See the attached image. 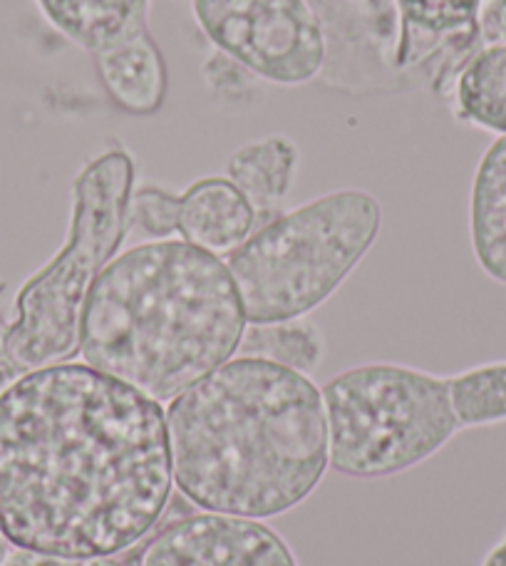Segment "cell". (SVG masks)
<instances>
[{
  "mask_svg": "<svg viewBox=\"0 0 506 566\" xmlns=\"http://www.w3.org/2000/svg\"><path fill=\"white\" fill-rule=\"evenodd\" d=\"M6 291V283H0V293ZM6 333H8V321L0 316V392H3L6 388L13 386V382L25 376L23 370H20L13 360H10L8 350H6Z\"/></svg>",
  "mask_w": 506,
  "mask_h": 566,
  "instance_id": "obj_21",
  "label": "cell"
},
{
  "mask_svg": "<svg viewBox=\"0 0 506 566\" xmlns=\"http://www.w3.org/2000/svg\"><path fill=\"white\" fill-rule=\"evenodd\" d=\"M179 229V197L159 187H141L129 201L127 231L151 241H165Z\"/></svg>",
  "mask_w": 506,
  "mask_h": 566,
  "instance_id": "obj_18",
  "label": "cell"
},
{
  "mask_svg": "<svg viewBox=\"0 0 506 566\" xmlns=\"http://www.w3.org/2000/svg\"><path fill=\"white\" fill-rule=\"evenodd\" d=\"M239 356L271 360L276 366L310 373L326 356V340L316 323L306 318L278 323H249L239 343Z\"/></svg>",
  "mask_w": 506,
  "mask_h": 566,
  "instance_id": "obj_16",
  "label": "cell"
},
{
  "mask_svg": "<svg viewBox=\"0 0 506 566\" xmlns=\"http://www.w3.org/2000/svg\"><path fill=\"white\" fill-rule=\"evenodd\" d=\"M246 326L226 261L185 239L147 241L95 281L80 353L87 366L169 402L234 358Z\"/></svg>",
  "mask_w": 506,
  "mask_h": 566,
  "instance_id": "obj_3",
  "label": "cell"
},
{
  "mask_svg": "<svg viewBox=\"0 0 506 566\" xmlns=\"http://www.w3.org/2000/svg\"><path fill=\"white\" fill-rule=\"evenodd\" d=\"M479 40L484 48L506 43V0H482Z\"/></svg>",
  "mask_w": 506,
  "mask_h": 566,
  "instance_id": "obj_20",
  "label": "cell"
},
{
  "mask_svg": "<svg viewBox=\"0 0 506 566\" xmlns=\"http://www.w3.org/2000/svg\"><path fill=\"white\" fill-rule=\"evenodd\" d=\"M40 13L89 57L149 33L151 0H35Z\"/></svg>",
  "mask_w": 506,
  "mask_h": 566,
  "instance_id": "obj_11",
  "label": "cell"
},
{
  "mask_svg": "<svg viewBox=\"0 0 506 566\" xmlns=\"http://www.w3.org/2000/svg\"><path fill=\"white\" fill-rule=\"evenodd\" d=\"M8 552H10V544L3 539V537H0V564H3L6 562V557H8Z\"/></svg>",
  "mask_w": 506,
  "mask_h": 566,
  "instance_id": "obj_23",
  "label": "cell"
},
{
  "mask_svg": "<svg viewBox=\"0 0 506 566\" xmlns=\"http://www.w3.org/2000/svg\"><path fill=\"white\" fill-rule=\"evenodd\" d=\"M253 227L256 211L229 177H204L179 197L177 234L211 254H231Z\"/></svg>",
  "mask_w": 506,
  "mask_h": 566,
  "instance_id": "obj_10",
  "label": "cell"
},
{
  "mask_svg": "<svg viewBox=\"0 0 506 566\" xmlns=\"http://www.w3.org/2000/svg\"><path fill=\"white\" fill-rule=\"evenodd\" d=\"M482 566H506V539L499 544L497 549H492V554L484 559Z\"/></svg>",
  "mask_w": 506,
  "mask_h": 566,
  "instance_id": "obj_22",
  "label": "cell"
},
{
  "mask_svg": "<svg viewBox=\"0 0 506 566\" xmlns=\"http://www.w3.org/2000/svg\"><path fill=\"white\" fill-rule=\"evenodd\" d=\"M326 60L320 80L352 95L408 90L400 73V13L394 0H308Z\"/></svg>",
  "mask_w": 506,
  "mask_h": 566,
  "instance_id": "obj_8",
  "label": "cell"
},
{
  "mask_svg": "<svg viewBox=\"0 0 506 566\" xmlns=\"http://www.w3.org/2000/svg\"><path fill=\"white\" fill-rule=\"evenodd\" d=\"M470 234L479 269L506 286V135L492 142L474 171Z\"/></svg>",
  "mask_w": 506,
  "mask_h": 566,
  "instance_id": "obj_13",
  "label": "cell"
},
{
  "mask_svg": "<svg viewBox=\"0 0 506 566\" xmlns=\"http://www.w3.org/2000/svg\"><path fill=\"white\" fill-rule=\"evenodd\" d=\"M298 147L283 135H271L239 147L226 165V177L249 199L259 217H271L288 197L298 169Z\"/></svg>",
  "mask_w": 506,
  "mask_h": 566,
  "instance_id": "obj_14",
  "label": "cell"
},
{
  "mask_svg": "<svg viewBox=\"0 0 506 566\" xmlns=\"http://www.w3.org/2000/svg\"><path fill=\"white\" fill-rule=\"evenodd\" d=\"M382 229L366 189H338L268 219L226 259L249 323L306 318L358 269Z\"/></svg>",
  "mask_w": 506,
  "mask_h": 566,
  "instance_id": "obj_5",
  "label": "cell"
},
{
  "mask_svg": "<svg viewBox=\"0 0 506 566\" xmlns=\"http://www.w3.org/2000/svg\"><path fill=\"white\" fill-rule=\"evenodd\" d=\"M197 25L221 55L273 85H306L326 60L308 0H191Z\"/></svg>",
  "mask_w": 506,
  "mask_h": 566,
  "instance_id": "obj_7",
  "label": "cell"
},
{
  "mask_svg": "<svg viewBox=\"0 0 506 566\" xmlns=\"http://www.w3.org/2000/svg\"><path fill=\"white\" fill-rule=\"evenodd\" d=\"M452 97L462 123L506 135V43L482 48L460 73Z\"/></svg>",
  "mask_w": 506,
  "mask_h": 566,
  "instance_id": "obj_15",
  "label": "cell"
},
{
  "mask_svg": "<svg viewBox=\"0 0 506 566\" xmlns=\"http://www.w3.org/2000/svg\"><path fill=\"white\" fill-rule=\"evenodd\" d=\"M131 187L135 159L119 145L77 171L67 241L20 286L15 321L8 323L6 350L23 373L67 363L80 353L89 291L127 237Z\"/></svg>",
  "mask_w": 506,
  "mask_h": 566,
  "instance_id": "obj_4",
  "label": "cell"
},
{
  "mask_svg": "<svg viewBox=\"0 0 506 566\" xmlns=\"http://www.w3.org/2000/svg\"><path fill=\"white\" fill-rule=\"evenodd\" d=\"M330 468L378 480L418 468L462 430L450 378L398 363H366L320 388Z\"/></svg>",
  "mask_w": 506,
  "mask_h": 566,
  "instance_id": "obj_6",
  "label": "cell"
},
{
  "mask_svg": "<svg viewBox=\"0 0 506 566\" xmlns=\"http://www.w3.org/2000/svg\"><path fill=\"white\" fill-rule=\"evenodd\" d=\"M167 432L177 490L204 512L281 517L330 468L320 388L261 358H231L169 400Z\"/></svg>",
  "mask_w": 506,
  "mask_h": 566,
  "instance_id": "obj_2",
  "label": "cell"
},
{
  "mask_svg": "<svg viewBox=\"0 0 506 566\" xmlns=\"http://www.w3.org/2000/svg\"><path fill=\"white\" fill-rule=\"evenodd\" d=\"M161 402L87 363L30 370L0 392V537L53 557H117L171 497Z\"/></svg>",
  "mask_w": 506,
  "mask_h": 566,
  "instance_id": "obj_1",
  "label": "cell"
},
{
  "mask_svg": "<svg viewBox=\"0 0 506 566\" xmlns=\"http://www.w3.org/2000/svg\"><path fill=\"white\" fill-rule=\"evenodd\" d=\"M450 398L462 430L506 422V360L482 363L450 376Z\"/></svg>",
  "mask_w": 506,
  "mask_h": 566,
  "instance_id": "obj_17",
  "label": "cell"
},
{
  "mask_svg": "<svg viewBox=\"0 0 506 566\" xmlns=\"http://www.w3.org/2000/svg\"><path fill=\"white\" fill-rule=\"evenodd\" d=\"M109 99L129 115L147 117L165 105L169 73L155 38L141 33L93 57Z\"/></svg>",
  "mask_w": 506,
  "mask_h": 566,
  "instance_id": "obj_12",
  "label": "cell"
},
{
  "mask_svg": "<svg viewBox=\"0 0 506 566\" xmlns=\"http://www.w3.org/2000/svg\"><path fill=\"white\" fill-rule=\"evenodd\" d=\"M0 566H129V564L117 557H53V554L13 549L8 552L6 562Z\"/></svg>",
  "mask_w": 506,
  "mask_h": 566,
  "instance_id": "obj_19",
  "label": "cell"
},
{
  "mask_svg": "<svg viewBox=\"0 0 506 566\" xmlns=\"http://www.w3.org/2000/svg\"><path fill=\"white\" fill-rule=\"evenodd\" d=\"M137 566H298V559L261 520L194 512L165 524Z\"/></svg>",
  "mask_w": 506,
  "mask_h": 566,
  "instance_id": "obj_9",
  "label": "cell"
}]
</instances>
